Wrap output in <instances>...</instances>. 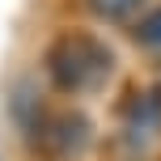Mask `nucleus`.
Masks as SVG:
<instances>
[{
  "instance_id": "nucleus-1",
  "label": "nucleus",
  "mask_w": 161,
  "mask_h": 161,
  "mask_svg": "<svg viewBox=\"0 0 161 161\" xmlns=\"http://www.w3.org/2000/svg\"><path fill=\"white\" fill-rule=\"evenodd\" d=\"M114 72V55L102 38H93L89 30H68L51 42L47 51V85L55 93L68 97H85L110 80Z\"/></svg>"
},
{
  "instance_id": "nucleus-2",
  "label": "nucleus",
  "mask_w": 161,
  "mask_h": 161,
  "mask_svg": "<svg viewBox=\"0 0 161 161\" xmlns=\"http://www.w3.org/2000/svg\"><path fill=\"white\" fill-rule=\"evenodd\" d=\"M30 144H34V153H42L47 161H76L80 153L89 148V123H85V114H42L38 123H34L30 131Z\"/></svg>"
},
{
  "instance_id": "nucleus-3",
  "label": "nucleus",
  "mask_w": 161,
  "mask_h": 161,
  "mask_svg": "<svg viewBox=\"0 0 161 161\" xmlns=\"http://www.w3.org/2000/svg\"><path fill=\"white\" fill-rule=\"evenodd\" d=\"M85 8L97 21H131L144 8V0H85Z\"/></svg>"
},
{
  "instance_id": "nucleus-4",
  "label": "nucleus",
  "mask_w": 161,
  "mask_h": 161,
  "mask_svg": "<svg viewBox=\"0 0 161 161\" xmlns=\"http://www.w3.org/2000/svg\"><path fill=\"white\" fill-rule=\"evenodd\" d=\"M136 42L148 51H161V8H153V13H144L136 21Z\"/></svg>"
}]
</instances>
